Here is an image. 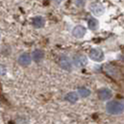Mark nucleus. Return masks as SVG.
I'll return each mask as SVG.
<instances>
[{
  "label": "nucleus",
  "mask_w": 124,
  "mask_h": 124,
  "mask_svg": "<svg viewBox=\"0 0 124 124\" xmlns=\"http://www.w3.org/2000/svg\"><path fill=\"white\" fill-rule=\"evenodd\" d=\"M106 110L110 115H119L124 112V105L118 101H111L106 104Z\"/></svg>",
  "instance_id": "1"
},
{
  "label": "nucleus",
  "mask_w": 124,
  "mask_h": 124,
  "mask_svg": "<svg viewBox=\"0 0 124 124\" xmlns=\"http://www.w3.org/2000/svg\"><path fill=\"white\" fill-rule=\"evenodd\" d=\"M89 57H90V59H92L94 62H102L104 59V52L101 49L93 48L90 50Z\"/></svg>",
  "instance_id": "2"
},
{
  "label": "nucleus",
  "mask_w": 124,
  "mask_h": 124,
  "mask_svg": "<svg viewBox=\"0 0 124 124\" xmlns=\"http://www.w3.org/2000/svg\"><path fill=\"white\" fill-rule=\"evenodd\" d=\"M73 62H74V64L77 67L81 68V67H84V66L87 65L88 58L86 57V55L78 53V54H76L73 57Z\"/></svg>",
  "instance_id": "3"
},
{
  "label": "nucleus",
  "mask_w": 124,
  "mask_h": 124,
  "mask_svg": "<svg viewBox=\"0 0 124 124\" xmlns=\"http://www.w3.org/2000/svg\"><path fill=\"white\" fill-rule=\"evenodd\" d=\"M90 9L96 16H101L102 14H104V12H105V7L103 6L102 3L97 2V1L93 2V3L90 4Z\"/></svg>",
  "instance_id": "4"
},
{
  "label": "nucleus",
  "mask_w": 124,
  "mask_h": 124,
  "mask_svg": "<svg viewBox=\"0 0 124 124\" xmlns=\"http://www.w3.org/2000/svg\"><path fill=\"white\" fill-rule=\"evenodd\" d=\"M59 64L63 70L65 71H71L73 68V64H72V61L70 60L68 56L62 55L59 59Z\"/></svg>",
  "instance_id": "5"
},
{
  "label": "nucleus",
  "mask_w": 124,
  "mask_h": 124,
  "mask_svg": "<svg viewBox=\"0 0 124 124\" xmlns=\"http://www.w3.org/2000/svg\"><path fill=\"white\" fill-rule=\"evenodd\" d=\"M112 96L111 90L107 89V88H102L98 91V97L102 101H106V100L110 99Z\"/></svg>",
  "instance_id": "6"
},
{
  "label": "nucleus",
  "mask_w": 124,
  "mask_h": 124,
  "mask_svg": "<svg viewBox=\"0 0 124 124\" xmlns=\"http://www.w3.org/2000/svg\"><path fill=\"white\" fill-rule=\"evenodd\" d=\"M86 34V28L82 25H77L73 28L72 31V35L74 36L76 38H82Z\"/></svg>",
  "instance_id": "7"
},
{
  "label": "nucleus",
  "mask_w": 124,
  "mask_h": 124,
  "mask_svg": "<svg viewBox=\"0 0 124 124\" xmlns=\"http://www.w3.org/2000/svg\"><path fill=\"white\" fill-rule=\"evenodd\" d=\"M18 62L23 66H28L31 63L32 58L28 53H23V54H21V55L19 56Z\"/></svg>",
  "instance_id": "8"
},
{
  "label": "nucleus",
  "mask_w": 124,
  "mask_h": 124,
  "mask_svg": "<svg viewBox=\"0 0 124 124\" xmlns=\"http://www.w3.org/2000/svg\"><path fill=\"white\" fill-rule=\"evenodd\" d=\"M32 23L36 28H42L45 25V19L41 16H37L32 20Z\"/></svg>",
  "instance_id": "9"
},
{
  "label": "nucleus",
  "mask_w": 124,
  "mask_h": 124,
  "mask_svg": "<svg viewBox=\"0 0 124 124\" xmlns=\"http://www.w3.org/2000/svg\"><path fill=\"white\" fill-rule=\"evenodd\" d=\"M44 58V52L43 50H35L33 51V54H32V59L35 61V62H41Z\"/></svg>",
  "instance_id": "10"
},
{
  "label": "nucleus",
  "mask_w": 124,
  "mask_h": 124,
  "mask_svg": "<svg viewBox=\"0 0 124 124\" xmlns=\"http://www.w3.org/2000/svg\"><path fill=\"white\" fill-rule=\"evenodd\" d=\"M78 93H75V92H70L68 93L66 95H65V100L69 102V103H72V104H74L76 102H78Z\"/></svg>",
  "instance_id": "11"
},
{
  "label": "nucleus",
  "mask_w": 124,
  "mask_h": 124,
  "mask_svg": "<svg viewBox=\"0 0 124 124\" xmlns=\"http://www.w3.org/2000/svg\"><path fill=\"white\" fill-rule=\"evenodd\" d=\"M88 26L91 30L95 31L98 28V21L94 18H90L88 21Z\"/></svg>",
  "instance_id": "12"
},
{
  "label": "nucleus",
  "mask_w": 124,
  "mask_h": 124,
  "mask_svg": "<svg viewBox=\"0 0 124 124\" xmlns=\"http://www.w3.org/2000/svg\"><path fill=\"white\" fill-rule=\"evenodd\" d=\"M78 95L82 97V98H86L88 96H90V94H91V92H90V90H88L87 88H79L78 89Z\"/></svg>",
  "instance_id": "13"
},
{
  "label": "nucleus",
  "mask_w": 124,
  "mask_h": 124,
  "mask_svg": "<svg viewBox=\"0 0 124 124\" xmlns=\"http://www.w3.org/2000/svg\"><path fill=\"white\" fill-rule=\"evenodd\" d=\"M75 4L78 8H82L85 5V0H75Z\"/></svg>",
  "instance_id": "14"
},
{
  "label": "nucleus",
  "mask_w": 124,
  "mask_h": 124,
  "mask_svg": "<svg viewBox=\"0 0 124 124\" xmlns=\"http://www.w3.org/2000/svg\"><path fill=\"white\" fill-rule=\"evenodd\" d=\"M6 73H7L6 66H5L4 64H1V75H2V76H5Z\"/></svg>",
  "instance_id": "15"
},
{
  "label": "nucleus",
  "mask_w": 124,
  "mask_h": 124,
  "mask_svg": "<svg viewBox=\"0 0 124 124\" xmlns=\"http://www.w3.org/2000/svg\"><path fill=\"white\" fill-rule=\"evenodd\" d=\"M54 1H55L57 4H59V3H61V1H62V0H54Z\"/></svg>",
  "instance_id": "16"
}]
</instances>
